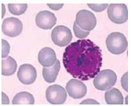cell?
<instances>
[{
    "mask_svg": "<svg viewBox=\"0 0 131 106\" xmlns=\"http://www.w3.org/2000/svg\"><path fill=\"white\" fill-rule=\"evenodd\" d=\"M100 48L89 39L71 43L63 55V64L74 78L82 81L91 80L98 74L102 66Z\"/></svg>",
    "mask_w": 131,
    "mask_h": 106,
    "instance_id": "1",
    "label": "cell"
},
{
    "mask_svg": "<svg viewBox=\"0 0 131 106\" xmlns=\"http://www.w3.org/2000/svg\"><path fill=\"white\" fill-rule=\"evenodd\" d=\"M106 43L108 51L114 55L124 53L128 45L126 36L120 32L111 33L106 39Z\"/></svg>",
    "mask_w": 131,
    "mask_h": 106,
    "instance_id": "2",
    "label": "cell"
},
{
    "mask_svg": "<svg viewBox=\"0 0 131 106\" xmlns=\"http://www.w3.org/2000/svg\"><path fill=\"white\" fill-rule=\"evenodd\" d=\"M95 77L93 84L95 87L100 91L108 90L115 85L117 76L113 70L107 69L102 70Z\"/></svg>",
    "mask_w": 131,
    "mask_h": 106,
    "instance_id": "3",
    "label": "cell"
},
{
    "mask_svg": "<svg viewBox=\"0 0 131 106\" xmlns=\"http://www.w3.org/2000/svg\"><path fill=\"white\" fill-rule=\"evenodd\" d=\"M107 14L110 20L115 24L125 23L128 19V10L125 4H110Z\"/></svg>",
    "mask_w": 131,
    "mask_h": 106,
    "instance_id": "4",
    "label": "cell"
},
{
    "mask_svg": "<svg viewBox=\"0 0 131 106\" xmlns=\"http://www.w3.org/2000/svg\"><path fill=\"white\" fill-rule=\"evenodd\" d=\"M51 37L56 45L63 47L72 41L73 35L69 28L63 25H59L56 27L52 30Z\"/></svg>",
    "mask_w": 131,
    "mask_h": 106,
    "instance_id": "5",
    "label": "cell"
},
{
    "mask_svg": "<svg viewBox=\"0 0 131 106\" xmlns=\"http://www.w3.org/2000/svg\"><path fill=\"white\" fill-rule=\"evenodd\" d=\"M75 22L81 29L89 32L93 30L97 25L95 15L87 10H82L78 12Z\"/></svg>",
    "mask_w": 131,
    "mask_h": 106,
    "instance_id": "6",
    "label": "cell"
},
{
    "mask_svg": "<svg viewBox=\"0 0 131 106\" xmlns=\"http://www.w3.org/2000/svg\"><path fill=\"white\" fill-rule=\"evenodd\" d=\"M47 100L52 105H62L66 101L67 94L66 90L58 85L49 86L46 92Z\"/></svg>",
    "mask_w": 131,
    "mask_h": 106,
    "instance_id": "7",
    "label": "cell"
},
{
    "mask_svg": "<svg viewBox=\"0 0 131 106\" xmlns=\"http://www.w3.org/2000/svg\"><path fill=\"white\" fill-rule=\"evenodd\" d=\"M1 29L5 35L14 38L18 36L22 33L23 24L19 19L10 17L3 21Z\"/></svg>",
    "mask_w": 131,
    "mask_h": 106,
    "instance_id": "8",
    "label": "cell"
},
{
    "mask_svg": "<svg viewBox=\"0 0 131 106\" xmlns=\"http://www.w3.org/2000/svg\"><path fill=\"white\" fill-rule=\"evenodd\" d=\"M17 77L22 84L26 85L32 84L37 77L36 69L31 64H23L19 69Z\"/></svg>",
    "mask_w": 131,
    "mask_h": 106,
    "instance_id": "9",
    "label": "cell"
},
{
    "mask_svg": "<svg viewBox=\"0 0 131 106\" xmlns=\"http://www.w3.org/2000/svg\"><path fill=\"white\" fill-rule=\"evenodd\" d=\"M66 89L70 97L75 99L84 97L87 92L86 85L82 81L76 79L70 80L67 83Z\"/></svg>",
    "mask_w": 131,
    "mask_h": 106,
    "instance_id": "10",
    "label": "cell"
},
{
    "mask_svg": "<svg viewBox=\"0 0 131 106\" xmlns=\"http://www.w3.org/2000/svg\"><path fill=\"white\" fill-rule=\"evenodd\" d=\"M36 23L42 29L50 30L56 24L57 18L55 14L51 12L41 11L36 17Z\"/></svg>",
    "mask_w": 131,
    "mask_h": 106,
    "instance_id": "11",
    "label": "cell"
},
{
    "mask_svg": "<svg viewBox=\"0 0 131 106\" xmlns=\"http://www.w3.org/2000/svg\"><path fill=\"white\" fill-rule=\"evenodd\" d=\"M57 56L55 51L50 47L42 49L38 54V61L44 67H50L55 64Z\"/></svg>",
    "mask_w": 131,
    "mask_h": 106,
    "instance_id": "12",
    "label": "cell"
},
{
    "mask_svg": "<svg viewBox=\"0 0 131 106\" xmlns=\"http://www.w3.org/2000/svg\"><path fill=\"white\" fill-rule=\"evenodd\" d=\"M61 69V63L59 60H57L54 65L50 67H44L43 69V76L46 82L48 83H54Z\"/></svg>",
    "mask_w": 131,
    "mask_h": 106,
    "instance_id": "13",
    "label": "cell"
},
{
    "mask_svg": "<svg viewBox=\"0 0 131 106\" xmlns=\"http://www.w3.org/2000/svg\"><path fill=\"white\" fill-rule=\"evenodd\" d=\"M1 74L9 76L14 74L17 69V63L11 56L1 59Z\"/></svg>",
    "mask_w": 131,
    "mask_h": 106,
    "instance_id": "14",
    "label": "cell"
},
{
    "mask_svg": "<svg viewBox=\"0 0 131 106\" xmlns=\"http://www.w3.org/2000/svg\"><path fill=\"white\" fill-rule=\"evenodd\" d=\"M105 99L108 105H123L124 97L120 91L114 88L105 94Z\"/></svg>",
    "mask_w": 131,
    "mask_h": 106,
    "instance_id": "15",
    "label": "cell"
},
{
    "mask_svg": "<svg viewBox=\"0 0 131 106\" xmlns=\"http://www.w3.org/2000/svg\"><path fill=\"white\" fill-rule=\"evenodd\" d=\"M34 96L27 92L18 93L14 97L12 102L13 105H34Z\"/></svg>",
    "mask_w": 131,
    "mask_h": 106,
    "instance_id": "16",
    "label": "cell"
},
{
    "mask_svg": "<svg viewBox=\"0 0 131 106\" xmlns=\"http://www.w3.org/2000/svg\"><path fill=\"white\" fill-rule=\"evenodd\" d=\"M8 7L12 14L19 16L25 13L27 9L28 5L27 4H9Z\"/></svg>",
    "mask_w": 131,
    "mask_h": 106,
    "instance_id": "17",
    "label": "cell"
},
{
    "mask_svg": "<svg viewBox=\"0 0 131 106\" xmlns=\"http://www.w3.org/2000/svg\"><path fill=\"white\" fill-rule=\"evenodd\" d=\"M10 46L6 40L4 39L1 40V55L2 58H5L7 57L10 53Z\"/></svg>",
    "mask_w": 131,
    "mask_h": 106,
    "instance_id": "18",
    "label": "cell"
},
{
    "mask_svg": "<svg viewBox=\"0 0 131 106\" xmlns=\"http://www.w3.org/2000/svg\"><path fill=\"white\" fill-rule=\"evenodd\" d=\"M73 30L75 33V35L76 37L80 38V39H83L87 37L90 34L89 31H86L85 30H82L76 24V22H74V25H73Z\"/></svg>",
    "mask_w": 131,
    "mask_h": 106,
    "instance_id": "19",
    "label": "cell"
},
{
    "mask_svg": "<svg viewBox=\"0 0 131 106\" xmlns=\"http://www.w3.org/2000/svg\"><path fill=\"white\" fill-rule=\"evenodd\" d=\"M88 7L92 9L93 11L96 12H101L104 11L106 8L108 7V4H88Z\"/></svg>",
    "mask_w": 131,
    "mask_h": 106,
    "instance_id": "20",
    "label": "cell"
},
{
    "mask_svg": "<svg viewBox=\"0 0 131 106\" xmlns=\"http://www.w3.org/2000/svg\"><path fill=\"white\" fill-rule=\"evenodd\" d=\"M128 84V73H125L124 75L123 78L121 79V83L123 88L125 90L128 92V85L126 84Z\"/></svg>",
    "mask_w": 131,
    "mask_h": 106,
    "instance_id": "21",
    "label": "cell"
},
{
    "mask_svg": "<svg viewBox=\"0 0 131 106\" xmlns=\"http://www.w3.org/2000/svg\"><path fill=\"white\" fill-rule=\"evenodd\" d=\"M48 6H49V7L53 10H55V11H57L59 10L60 9H61L63 7L64 4H47Z\"/></svg>",
    "mask_w": 131,
    "mask_h": 106,
    "instance_id": "22",
    "label": "cell"
},
{
    "mask_svg": "<svg viewBox=\"0 0 131 106\" xmlns=\"http://www.w3.org/2000/svg\"><path fill=\"white\" fill-rule=\"evenodd\" d=\"M80 104H100L96 100L93 99H87L84 100L83 102L81 103Z\"/></svg>",
    "mask_w": 131,
    "mask_h": 106,
    "instance_id": "23",
    "label": "cell"
}]
</instances>
